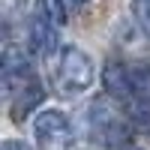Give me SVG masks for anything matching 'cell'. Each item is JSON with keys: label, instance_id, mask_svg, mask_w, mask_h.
<instances>
[{"label": "cell", "instance_id": "ba28073f", "mask_svg": "<svg viewBox=\"0 0 150 150\" xmlns=\"http://www.w3.org/2000/svg\"><path fill=\"white\" fill-rule=\"evenodd\" d=\"M126 114L135 126H144V129L150 126V102L147 99H138V96L126 99Z\"/></svg>", "mask_w": 150, "mask_h": 150}, {"label": "cell", "instance_id": "4fadbf2b", "mask_svg": "<svg viewBox=\"0 0 150 150\" xmlns=\"http://www.w3.org/2000/svg\"><path fill=\"white\" fill-rule=\"evenodd\" d=\"M126 150H141V147H126Z\"/></svg>", "mask_w": 150, "mask_h": 150}, {"label": "cell", "instance_id": "5bb4252c", "mask_svg": "<svg viewBox=\"0 0 150 150\" xmlns=\"http://www.w3.org/2000/svg\"><path fill=\"white\" fill-rule=\"evenodd\" d=\"M75 3H84V0H75Z\"/></svg>", "mask_w": 150, "mask_h": 150}, {"label": "cell", "instance_id": "7a4b0ae2", "mask_svg": "<svg viewBox=\"0 0 150 150\" xmlns=\"http://www.w3.org/2000/svg\"><path fill=\"white\" fill-rule=\"evenodd\" d=\"M60 78H63L66 93L87 90L93 84V60L75 45L63 48V54H60Z\"/></svg>", "mask_w": 150, "mask_h": 150}, {"label": "cell", "instance_id": "7c38bea8", "mask_svg": "<svg viewBox=\"0 0 150 150\" xmlns=\"http://www.w3.org/2000/svg\"><path fill=\"white\" fill-rule=\"evenodd\" d=\"M18 3H21V0H3V6H6V12H12V9H15Z\"/></svg>", "mask_w": 150, "mask_h": 150}, {"label": "cell", "instance_id": "30bf717a", "mask_svg": "<svg viewBox=\"0 0 150 150\" xmlns=\"http://www.w3.org/2000/svg\"><path fill=\"white\" fill-rule=\"evenodd\" d=\"M135 15H138L141 30L150 36V0H135Z\"/></svg>", "mask_w": 150, "mask_h": 150}, {"label": "cell", "instance_id": "5b68a950", "mask_svg": "<svg viewBox=\"0 0 150 150\" xmlns=\"http://www.w3.org/2000/svg\"><path fill=\"white\" fill-rule=\"evenodd\" d=\"M102 87L117 96V99H132V78H129V69L117 63V60H108L102 66Z\"/></svg>", "mask_w": 150, "mask_h": 150}, {"label": "cell", "instance_id": "52a82bcc", "mask_svg": "<svg viewBox=\"0 0 150 150\" xmlns=\"http://www.w3.org/2000/svg\"><path fill=\"white\" fill-rule=\"evenodd\" d=\"M129 78H132V93L138 99H147L150 102V66L147 63H138L129 69Z\"/></svg>", "mask_w": 150, "mask_h": 150}, {"label": "cell", "instance_id": "8992f818", "mask_svg": "<svg viewBox=\"0 0 150 150\" xmlns=\"http://www.w3.org/2000/svg\"><path fill=\"white\" fill-rule=\"evenodd\" d=\"M42 99H45L42 84L30 81L27 87H21V90L15 93V99H12V114H15V120H18V117H24V114H30L36 105H42Z\"/></svg>", "mask_w": 150, "mask_h": 150}, {"label": "cell", "instance_id": "3957f363", "mask_svg": "<svg viewBox=\"0 0 150 150\" xmlns=\"http://www.w3.org/2000/svg\"><path fill=\"white\" fill-rule=\"evenodd\" d=\"M90 132L105 147H117L120 141L129 138V129L123 123V117L117 111H111L105 102H93V108H90Z\"/></svg>", "mask_w": 150, "mask_h": 150}, {"label": "cell", "instance_id": "6da1fadb", "mask_svg": "<svg viewBox=\"0 0 150 150\" xmlns=\"http://www.w3.org/2000/svg\"><path fill=\"white\" fill-rule=\"evenodd\" d=\"M33 132H36V144L39 150H72V126L63 111L57 108H48L42 111L33 123Z\"/></svg>", "mask_w": 150, "mask_h": 150}, {"label": "cell", "instance_id": "9c48e42d", "mask_svg": "<svg viewBox=\"0 0 150 150\" xmlns=\"http://www.w3.org/2000/svg\"><path fill=\"white\" fill-rule=\"evenodd\" d=\"M39 12H42V15H48V21L57 24V27H63V24L69 21L63 0H39Z\"/></svg>", "mask_w": 150, "mask_h": 150}, {"label": "cell", "instance_id": "277c9868", "mask_svg": "<svg viewBox=\"0 0 150 150\" xmlns=\"http://www.w3.org/2000/svg\"><path fill=\"white\" fill-rule=\"evenodd\" d=\"M27 45H30V51L36 54H54V48H57V33H54V24L48 21L42 12H36V15L27 21Z\"/></svg>", "mask_w": 150, "mask_h": 150}, {"label": "cell", "instance_id": "8fae6325", "mask_svg": "<svg viewBox=\"0 0 150 150\" xmlns=\"http://www.w3.org/2000/svg\"><path fill=\"white\" fill-rule=\"evenodd\" d=\"M0 150H27V147L18 144V141H3V147H0Z\"/></svg>", "mask_w": 150, "mask_h": 150}]
</instances>
